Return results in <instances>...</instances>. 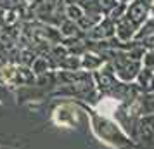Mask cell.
I'll return each mask as SVG.
<instances>
[{"instance_id":"52a82bcc","label":"cell","mask_w":154,"mask_h":149,"mask_svg":"<svg viewBox=\"0 0 154 149\" xmlns=\"http://www.w3.org/2000/svg\"><path fill=\"white\" fill-rule=\"evenodd\" d=\"M80 66L85 71H99V70H102V66H104V57L99 56V54H94V52H87L82 57Z\"/></svg>"},{"instance_id":"6da1fadb","label":"cell","mask_w":154,"mask_h":149,"mask_svg":"<svg viewBox=\"0 0 154 149\" xmlns=\"http://www.w3.org/2000/svg\"><path fill=\"white\" fill-rule=\"evenodd\" d=\"M83 109L92 134L100 144H104L109 149H137L133 139L121 128V125L114 118L97 113L90 106H83Z\"/></svg>"},{"instance_id":"3957f363","label":"cell","mask_w":154,"mask_h":149,"mask_svg":"<svg viewBox=\"0 0 154 149\" xmlns=\"http://www.w3.org/2000/svg\"><path fill=\"white\" fill-rule=\"evenodd\" d=\"M146 50L140 47H133V50H121L112 52V66H114V76L123 82H133L139 78L142 71V57Z\"/></svg>"},{"instance_id":"8fae6325","label":"cell","mask_w":154,"mask_h":149,"mask_svg":"<svg viewBox=\"0 0 154 149\" xmlns=\"http://www.w3.org/2000/svg\"><path fill=\"white\" fill-rule=\"evenodd\" d=\"M121 2H123V4H126V0H121Z\"/></svg>"},{"instance_id":"30bf717a","label":"cell","mask_w":154,"mask_h":149,"mask_svg":"<svg viewBox=\"0 0 154 149\" xmlns=\"http://www.w3.org/2000/svg\"><path fill=\"white\" fill-rule=\"evenodd\" d=\"M61 33H63L64 36H73V35L78 33V26L73 21H66L63 26H61Z\"/></svg>"},{"instance_id":"8992f818","label":"cell","mask_w":154,"mask_h":149,"mask_svg":"<svg viewBox=\"0 0 154 149\" xmlns=\"http://www.w3.org/2000/svg\"><path fill=\"white\" fill-rule=\"evenodd\" d=\"M112 35H114V24H112L111 19H106V21H102V23H97V24L92 28V31L88 33V36L94 38V40L109 38V36H112Z\"/></svg>"},{"instance_id":"7a4b0ae2","label":"cell","mask_w":154,"mask_h":149,"mask_svg":"<svg viewBox=\"0 0 154 149\" xmlns=\"http://www.w3.org/2000/svg\"><path fill=\"white\" fill-rule=\"evenodd\" d=\"M152 7V0H133L126 9V12L114 24V35L119 42H128L139 33L140 26L146 23L147 16Z\"/></svg>"},{"instance_id":"5b68a950","label":"cell","mask_w":154,"mask_h":149,"mask_svg":"<svg viewBox=\"0 0 154 149\" xmlns=\"http://www.w3.org/2000/svg\"><path fill=\"white\" fill-rule=\"evenodd\" d=\"M135 144L142 146H154V114L140 116L137 121V132H135Z\"/></svg>"},{"instance_id":"9c48e42d","label":"cell","mask_w":154,"mask_h":149,"mask_svg":"<svg viewBox=\"0 0 154 149\" xmlns=\"http://www.w3.org/2000/svg\"><path fill=\"white\" fill-rule=\"evenodd\" d=\"M66 14H68V17H69V21H80L82 17H83V9L80 7V5H68V9H66Z\"/></svg>"},{"instance_id":"ba28073f","label":"cell","mask_w":154,"mask_h":149,"mask_svg":"<svg viewBox=\"0 0 154 149\" xmlns=\"http://www.w3.org/2000/svg\"><path fill=\"white\" fill-rule=\"evenodd\" d=\"M31 71L35 73V76H42L49 73V63L45 57H36L35 61L31 63Z\"/></svg>"},{"instance_id":"277c9868","label":"cell","mask_w":154,"mask_h":149,"mask_svg":"<svg viewBox=\"0 0 154 149\" xmlns=\"http://www.w3.org/2000/svg\"><path fill=\"white\" fill-rule=\"evenodd\" d=\"M85 114L83 104L73 102V101H64L61 104H57L52 111V123L59 128H78L82 116Z\"/></svg>"}]
</instances>
